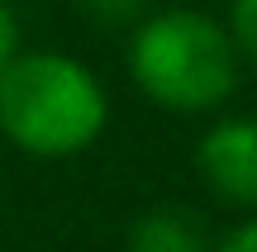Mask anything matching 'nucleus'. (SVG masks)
Returning <instances> with one entry per match:
<instances>
[{
	"mask_svg": "<svg viewBox=\"0 0 257 252\" xmlns=\"http://www.w3.org/2000/svg\"><path fill=\"white\" fill-rule=\"evenodd\" d=\"M110 124V95L100 76L72 53H24L0 72V138L38 162H67L86 152Z\"/></svg>",
	"mask_w": 257,
	"mask_h": 252,
	"instance_id": "obj_1",
	"label": "nucleus"
},
{
	"mask_svg": "<svg viewBox=\"0 0 257 252\" xmlns=\"http://www.w3.org/2000/svg\"><path fill=\"white\" fill-rule=\"evenodd\" d=\"M238 72L229 24L205 10H148L128 34V81L167 114H214L238 91Z\"/></svg>",
	"mask_w": 257,
	"mask_h": 252,
	"instance_id": "obj_2",
	"label": "nucleus"
},
{
	"mask_svg": "<svg viewBox=\"0 0 257 252\" xmlns=\"http://www.w3.org/2000/svg\"><path fill=\"white\" fill-rule=\"evenodd\" d=\"M200 181L233 209H257V114H219L195 143Z\"/></svg>",
	"mask_w": 257,
	"mask_h": 252,
	"instance_id": "obj_3",
	"label": "nucleus"
},
{
	"mask_svg": "<svg viewBox=\"0 0 257 252\" xmlns=\"http://www.w3.org/2000/svg\"><path fill=\"white\" fill-rule=\"evenodd\" d=\"M124 252H210L205 219L186 205H153L128 224Z\"/></svg>",
	"mask_w": 257,
	"mask_h": 252,
	"instance_id": "obj_4",
	"label": "nucleus"
},
{
	"mask_svg": "<svg viewBox=\"0 0 257 252\" xmlns=\"http://www.w3.org/2000/svg\"><path fill=\"white\" fill-rule=\"evenodd\" d=\"M229 38L238 48V62L257 72V0H229Z\"/></svg>",
	"mask_w": 257,
	"mask_h": 252,
	"instance_id": "obj_5",
	"label": "nucleus"
},
{
	"mask_svg": "<svg viewBox=\"0 0 257 252\" xmlns=\"http://www.w3.org/2000/svg\"><path fill=\"white\" fill-rule=\"evenodd\" d=\"M76 10L100 29H134L148 15V0H76Z\"/></svg>",
	"mask_w": 257,
	"mask_h": 252,
	"instance_id": "obj_6",
	"label": "nucleus"
},
{
	"mask_svg": "<svg viewBox=\"0 0 257 252\" xmlns=\"http://www.w3.org/2000/svg\"><path fill=\"white\" fill-rule=\"evenodd\" d=\"M210 252H257V214H252V219H243V224H233V228H229V233H224Z\"/></svg>",
	"mask_w": 257,
	"mask_h": 252,
	"instance_id": "obj_7",
	"label": "nucleus"
},
{
	"mask_svg": "<svg viewBox=\"0 0 257 252\" xmlns=\"http://www.w3.org/2000/svg\"><path fill=\"white\" fill-rule=\"evenodd\" d=\"M15 53H19V19L10 10V0H0V72H5V62Z\"/></svg>",
	"mask_w": 257,
	"mask_h": 252,
	"instance_id": "obj_8",
	"label": "nucleus"
}]
</instances>
